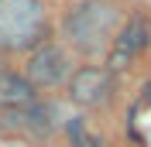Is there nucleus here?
<instances>
[{"label": "nucleus", "instance_id": "obj_1", "mask_svg": "<svg viewBox=\"0 0 151 147\" xmlns=\"http://www.w3.org/2000/svg\"><path fill=\"white\" fill-rule=\"evenodd\" d=\"M120 28V10L110 0H79L62 17V34L79 55H100L110 51L113 34Z\"/></svg>", "mask_w": 151, "mask_h": 147}, {"label": "nucleus", "instance_id": "obj_2", "mask_svg": "<svg viewBox=\"0 0 151 147\" xmlns=\"http://www.w3.org/2000/svg\"><path fill=\"white\" fill-rule=\"evenodd\" d=\"M48 41V17L41 0H0V48L31 51Z\"/></svg>", "mask_w": 151, "mask_h": 147}, {"label": "nucleus", "instance_id": "obj_3", "mask_svg": "<svg viewBox=\"0 0 151 147\" xmlns=\"http://www.w3.org/2000/svg\"><path fill=\"white\" fill-rule=\"evenodd\" d=\"M72 75V58L62 45L55 41H41L38 48L28 51V62H24V79H28L35 89H55V86L69 82Z\"/></svg>", "mask_w": 151, "mask_h": 147}, {"label": "nucleus", "instance_id": "obj_4", "mask_svg": "<svg viewBox=\"0 0 151 147\" xmlns=\"http://www.w3.org/2000/svg\"><path fill=\"white\" fill-rule=\"evenodd\" d=\"M148 45H151V21L144 17V14L127 17L120 28H117V34H113V45H110V51H106V69H110V72L127 69Z\"/></svg>", "mask_w": 151, "mask_h": 147}, {"label": "nucleus", "instance_id": "obj_5", "mask_svg": "<svg viewBox=\"0 0 151 147\" xmlns=\"http://www.w3.org/2000/svg\"><path fill=\"white\" fill-rule=\"evenodd\" d=\"M65 86H69V99L76 106L93 110L113 96V72L106 65H79V69H72Z\"/></svg>", "mask_w": 151, "mask_h": 147}, {"label": "nucleus", "instance_id": "obj_6", "mask_svg": "<svg viewBox=\"0 0 151 147\" xmlns=\"http://www.w3.org/2000/svg\"><path fill=\"white\" fill-rule=\"evenodd\" d=\"M4 120H10V123H4L7 130L35 137V140L55 133V113H52V106H45L38 99L28 103V106H17V110H4Z\"/></svg>", "mask_w": 151, "mask_h": 147}, {"label": "nucleus", "instance_id": "obj_7", "mask_svg": "<svg viewBox=\"0 0 151 147\" xmlns=\"http://www.w3.org/2000/svg\"><path fill=\"white\" fill-rule=\"evenodd\" d=\"M38 99V89L24 79V72H0V106L17 110Z\"/></svg>", "mask_w": 151, "mask_h": 147}, {"label": "nucleus", "instance_id": "obj_8", "mask_svg": "<svg viewBox=\"0 0 151 147\" xmlns=\"http://www.w3.org/2000/svg\"><path fill=\"white\" fill-rule=\"evenodd\" d=\"M65 133H69V140H72V147H100L89 133H86L83 120H69V123H65Z\"/></svg>", "mask_w": 151, "mask_h": 147}]
</instances>
